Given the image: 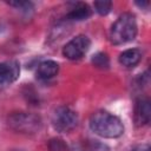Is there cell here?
<instances>
[{"mask_svg":"<svg viewBox=\"0 0 151 151\" xmlns=\"http://www.w3.org/2000/svg\"><path fill=\"white\" fill-rule=\"evenodd\" d=\"M7 123L12 130L24 134L37 133L42 126L41 118L31 112H14L8 116Z\"/></svg>","mask_w":151,"mask_h":151,"instance_id":"cell-3","label":"cell"},{"mask_svg":"<svg viewBox=\"0 0 151 151\" xmlns=\"http://www.w3.org/2000/svg\"><path fill=\"white\" fill-rule=\"evenodd\" d=\"M90 129L103 138H118L124 133V125L122 120L104 110L96 111L90 117Z\"/></svg>","mask_w":151,"mask_h":151,"instance_id":"cell-1","label":"cell"},{"mask_svg":"<svg viewBox=\"0 0 151 151\" xmlns=\"http://www.w3.org/2000/svg\"><path fill=\"white\" fill-rule=\"evenodd\" d=\"M91 63L97 68L106 70L110 67V58H109L107 53H105V52H98V53L93 54V57L91 58Z\"/></svg>","mask_w":151,"mask_h":151,"instance_id":"cell-12","label":"cell"},{"mask_svg":"<svg viewBox=\"0 0 151 151\" xmlns=\"http://www.w3.org/2000/svg\"><path fill=\"white\" fill-rule=\"evenodd\" d=\"M71 151H110V147L99 140L86 139L73 145Z\"/></svg>","mask_w":151,"mask_h":151,"instance_id":"cell-11","label":"cell"},{"mask_svg":"<svg viewBox=\"0 0 151 151\" xmlns=\"http://www.w3.org/2000/svg\"><path fill=\"white\" fill-rule=\"evenodd\" d=\"M8 5L12 7H15L17 9H19L20 12H22L25 14L31 13L34 8V6L31 1H11V2H8Z\"/></svg>","mask_w":151,"mask_h":151,"instance_id":"cell-14","label":"cell"},{"mask_svg":"<svg viewBox=\"0 0 151 151\" xmlns=\"http://www.w3.org/2000/svg\"><path fill=\"white\" fill-rule=\"evenodd\" d=\"M58 72H59V65L57 61L45 60L39 64L38 68H37V77L39 79L46 80V79H51L54 76H57Z\"/></svg>","mask_w":151,"mask_h":151,"instance_id":"cell-10","label":"cell"},{"mask_svg":"<svg viewBox=\"0 0 151 151\" xmlns=\"http://www.w3.org/2000/svg\"><path fill=\"white\" fill-rule=\"evenodd\" d=\"M136 5L138 7H140V8H147L149 5H150V2L149 1H142V2H136Z\"/></svg>","mask_w":151,"mask_h":151,"instance_id":"cell-17","label":"cell"},{"mask_svg":"<svg viewBox=\"0 0 151 151\" xmlns=\"http://www.w3.org/2000/svg\"><path fill=\"white\" fill-rule=\"evenodd\" d=\"M47 147L50 151H71L68 145L60 138H52L47 143Z\"/></svg>","mask_w":151,"mask_h":151,"instance_id":"cell-13","label":"cell"},{"mask_svg":"<svg viewBox=\"0 0 151 151\" xmlns=\"http://www.w3.org/2000/svg\"><path fill=\"white\" fill-rule=\"evenodd\" d=\"M119 64L124 67L131 68L139 64L142 60V52L138 48H129L119 54Z\"/></svg>","mask_w":151,"mask_h":151,"instance_id":"cell-9","label":"cell"},{"mask_svg":"<svg viewBox=\"0 0 151 151\" xmlns=\"http://www.w3.org/2000/svg\"><path fill=\"white\" fill-rule=\"evenodd\" d=\"M151 119V105L150 99L146 97L138 98L134 104L133 120L137 126H145L150 123Z\"/></svg>","mask_w":151,"mask_h":151,"instance_id":"cell-6","label":"cell"},{"mask_svg":"<svg viewBox=\"0 0 151 151\" xmlns=\"http://www.w3.org/2000/svg\"><path fill=\"white\" fill-rule=\"evenodd\" d=\"M91 14H92V9L87 4L74 2L72 4V7L70 8L65 18L67 21H83V20L88 19Z\"/></svg>","mask_w":151,"mask_h":151,"instance_id":"cell-8","label":"cell"},{"mask_svg":"<svg viewBox=\"0 0 151 151\" xmlns=\"http://www.w3.org/2000/svg\"><path fill=\"white\" fill-rule=\"evenodd\" d=\"M94 8H96V12L100 15H106L111 12V8H112V2L111 1H106V0H103V1H96L93 4Z\"/></svg>","mask_w":151,"mask_h":151,"instance_id":"cell-15","label":"cell"},{"mask_svg":"<svg viewBox=\"0 0 151 151\" xmlns=\"http://www.w3.org/2000/svg\"><path fill=\"white\" fill-rule=\"evenodd\" d=\"M131 151H150V146L147 144H139V145L134 146Z\"/></svg>","mask_w":151,"mask_h":151,"instance_id":"cell-16","label":"cell"},{"mask_svg":"<svg viewBox=\"0 0 151 151\" xmlns=\"http://www.w3.org/2000/svg\"><path fill=\"white\" fill-rule=\"evenodd\" d=\"M79 122V117L74 110L68 106H59L57 107L51 118L52 126L55 131L61 133L71 132L73 129L77 127Z\"/></svg>","mask_w":151,"mask_h":151,"instance_id":"cell-4","label":"cell"},{"mask_svg":"<svg viewBox=\"0 0 151 151\" xmlns=\"http://www.w3.org/2000/svg\"><path fill=\"white\" fill-rule=\"evenodd\" d=\"M138 32L137 20L132 13L122 14L110 28V41L113 45H123L132 41Z\"/></svg>","mask_w":151,"mask_h":151,"instance_id":"cell-2","label":"cell"},{"mask_svg":"<svg viewBox=\"0 0 151 151\" xmlns=\"http://www.w3.org/2000/svg\"><path fill=\"white\" fill-rule=\"evenodd\" d=\"M91 46V40L86 35H77L71 39L63 47V55L70 60H78L83 58Z\"/></svg>","mask_w":151,"mask_h":151,"instance_id":"cell-5","label":"cell"},{"mask_svg":"<svg viewBox=\"0 0 151 151\" xmlns=\"http://www.w3.org/2000/svg\"><path fill=\"white\" fill-rule=\"evenodd\" d=\"M20 74V65L18 61L11 60L0 63V87H6L14 83Z\"/></svg>","mask_w":151,"mask_h":151,"instance_id":"cell-7","label":"cell"}]
</instances>
